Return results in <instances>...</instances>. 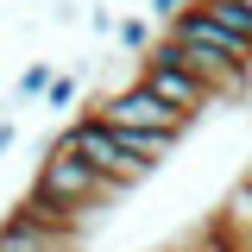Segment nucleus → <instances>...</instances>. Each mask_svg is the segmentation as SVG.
<instances>
[{"mask_svg":"<svg viewBox=\"0 0 252 252\" xmlns=\"http://www.w3.org/2000/svg\"><path fill=\"white\" fill-rule=\"evenodd\" d=\"M51 145L76 152L82 164H89V170H101V177H107L114 189H132L139 177H152V170H145L139 158L126 152V139H120V132H114L107 120H101V114H76V120H69V126L57 132V139H51Z\"/></svg>","mask_w":252,"mask_h":252,"instance_id":"f257e3e1","label":"nucleus"},{"mask_svg":"<svg viewBox=\"0 0 252 252\" xmlns=\"http://www.w3.org/2000/svg\"><path fill=\"white\" fill-rule=\"evenodd\" d=\"M26 195H38V202H63V208H76V215H89L107 202V195H120V189L107 183L101 170H89L76 152H63V145H44V164H38V177H32Z\"/></svg>","mask_w":252,"mask_h":252,"instance_id":"f03ea898","label":"nucleus"},{"mask_svg":"<svg viewBox=\"0 0 252 252\" xmlns=\"http://www.w3.org/2000/svg\"><path fill=\"white\" fill-rule=\"evenodd\" d=\"M89 114H101L107 126H120V132H158V139H170V145H177L189 126H195L183 107H170L164 94H152L139 76H132L126 89H114V94H101V101H89Z\"/></svg>","mask_w":252,"mask_h":252,"instance_id":"7ed1b4c3","label":"nucleus"},{"mask_svg":"<svg viewBox=\"0 0 252 252\" xmlns=\"http://www.w3.org/2000/svg\"><path fill=\"white\" fill-rule=\"evenodd\" d=\"M139 82H145L152 94H164L170 107H183L189 120H202V114L220 101V94L208 89V82H202L189 63H170V57H158V51H145V57H139Z\"/></svg>","mask_w":252,"mask_h":252,"instance_id":"20e7f679","label":"nucleus"},{"mask_svg":"<svg viewBox=\"0 0 252 252\" xmlns=\"http://www.w3.org/2000/svg\"><path fill=\"white\" fill-rule=\"evenodd\" d=\"M0 252H76V233L51 227L44 215H32L26 202L0 220Z\"/></svg>","mask_w":252,"mask_h":252,"instance_id":"39448f33","label":"nucleus"},{"mask_svg":"<svg viewBox=\"0 0 252 252\" xmlns=\"http://www.w3.org/2000/svg\"><path fill=\"white\" fill-rule=\"evenodd\" d=\"M208 227H215V233H220L233 252H252V183H240V189H233Z\"/></svg>","mask_w":252,"mask_h":252,"instance_id":"423d86ee","label":"nucleus"},{"mask_svg":"<svg viewBox=\"0 0 252 252\" xmlns=\"http://www.w3.org/2000/svg\"><path fill=\"white\" fill-rule=\"evenodd\" d=\"M195 6H202L215 26H227L233 38H246V44H252V6H246V0H195Z\"/></svg>","mask_w":252,"mask_h":252,"instance_id":"0eeeda50","label":"nucleus"},{"mask_svg":"<svg viewBox=\"0 0 252 252\" xmlns=\"http://www.w3.org/2000/svg\"><path fill=\"white\" fill-rule=\"evenodd\" d=\"M114 38H120L126 51H132V57H145V51H152L158 38H152V26H145V19H139V13H132V19H120V32H114Z\"/></svg>","mask_w":252,"mask_h":252,"instance_id":"6e6552de","label":"nucleus"},{"mask_svg":"<svg viewBox=\"0 0 252 252\" xmlns=\"http://www.w3.org/2000/svg\"><path fill=\"white\" fill-rule=\"evenodd\" d=\"M51 82H57V76H51V63H26V76H19V101H38V94H51Z\"/></svg>","mask_w":252,"mask_h":252,"instance_id":"1a4fd4ad","label":"nucleus"},{"mask_svg":"<svg viewBox=\"0 0 252 252\" xmlns=\"http://www.w3.org/2000/svg\"><path fill=\"white\" fill-rule=\"evenodd\" d=\"M69 101H76V76H57L51 94H44V107H69Z\"/></svg>","mask_w":252,"mask_h":252,"instance_id":"9d476101","label":"nucleus"},{"mask_svg":"<svg viewBox=\"0 0 252 252\" xmlns=\"http://www.w3.org/2000/svg\"><path fill=\"white\" fill-rule=\"evenodd\" d=\"M89 26L101 32V38H107V32H120V19H114V13H107V6H94V13H89Z\"/></svg>","mask_w":252,"mask_h":252,"instance_id":"9b49d317","label":"nucleus"},{"mask_svg":"<svg viewBox=\"0 0 252 252\" xmlns=\"http://www.w3.org/2000/svg\"><path fill=\"white\" fill-rule=\"evenodd\" d=\"M177 13H183V0H152V19H164V26H170Z\"/></svg>","mask_w":252,"mask_h":252,"instance_id":"f8f14e48","label":"nucleus"},{"mask_svg":"<svg viewBox=\"0 0 252 252\" xmlns=\"http://www.w3.org/2000/svg\"><path fill=\"white\" fill-rule=\"evenodd\" d=\"M13 152V120H0V158Z\"/></svg>","mask_w":252,"mask_h":252,"instance_id":"ddd939ff","label":"nucleus"},{"mask_svg":"<svg viewBox=\"0 0 252 252\" xmlns=\"http://www.w3.org/2000/svg\"><path fill=\"white\" fill-rule=\"evenodd\" d=\"M177 252H208V240H189V246H177Z\"/></svg>","mask_w":252,"mask_h":252,"instance_id":"4468645a","label":"nucleus"},{"mask_svg":"<svg viewBox=\"0 0 252 252\" xmlns=\"http://www.w3.org/2000/svg\"><path fill=\"white\" fill-rule=\"evenodd\" d=\"M246 6H252V0H246Z\"/></svg>","mask_w":252,"mask_h":252,"instance_id":"2eb2a0df","label":"nucleus"}]
</instances>
